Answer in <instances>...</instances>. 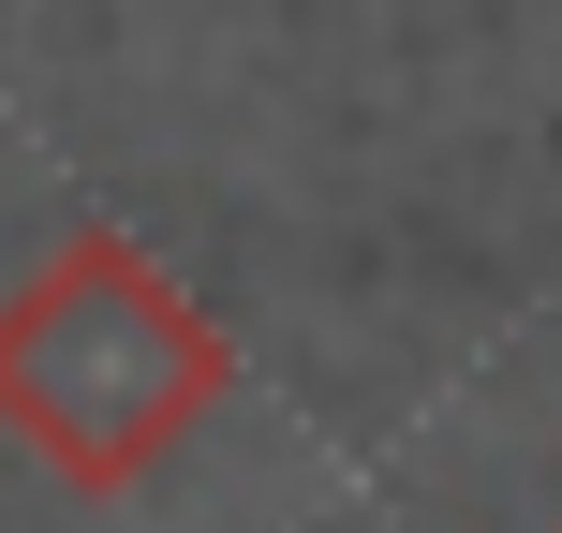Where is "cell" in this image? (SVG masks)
I'll return each instance as SVG.
<instances>
[{
    "mask_svg": "<svg viewBox=\"0 0 562 533\" xmlns=\"http://www.w3.org/2000/svg\"><path fill=\"white\" fill-rule=\"evenodd\" d=\"M223 400H237L223 311H193L164 281V253H134V237H104V223L59 237V253L0 297V430H15L59 489H89V504L148 489Z\"/></svg>",
    "mask_w": 562,
    "mask_h": 533,
    "instance_id": "obj_1",
    "label": "cell"
}]
</instances>
